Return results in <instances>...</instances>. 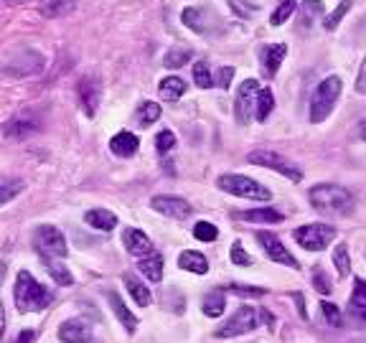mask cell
Here are the masks:
<instances>
[{"label": "cell", "mask_w": 366, "mask_h": 343, "mask_svg": "<svg viewBox=\"0 0 366 343\" xmlns=\"http://www.w3.org/2000/svg\"><path fill=\"white\" fill-rule=\"evenodd\" d=\"M183 18V26H189L191 30H196V33H206V23H204V10L201 8H186L181 13Z\"/></svg>", "instance_id": "obj_30"}, {"label": "cell", "mask_w": 366, "mask_h": 343, "mask_svg": "<svg viewBox=\"0 0 366 343\" xmlns=\"http://www.w3.org/2000/svg\"><path fill=\"white\" fill-rule=\"evenodd\" d=\"M320 313H323V318L331 328H341L343 326V313L336 308L333 303H320Z\"/></svg>", "instance_id": "obj_39"}, {"label": "cell", "mask_w": 366, "mask_h": 343, "mask_svg": "<svg viewBox=\"0 0 366 343\" xmlns=\"http://www.w3.org/2000/svg\"><path fill=\"white\" fill-rule=\"evenodd\" d=\"M59 338L64 343H87L92 338V323L89 320L71 318L59 328Z\"/></svg>", "instance_id": "obj_13"}, {"label": "cell", "mask_w": 366, "mask_h": 343, "mask_svg": "<svg viewBox=\"0 0 366 343\" xmlns=\"http://www.w3.org/2000/svg\"><path fill=\"white\" fill-rule=\"evenodd\" d=\"M313 288L318 290L320 295H328V292L333 290V285L328 280V274L323 272V267H313Z\"/></svg>", "instance_id": "obj_40"}, {"label": "cell", "mask_w": 366, "mask_h": 343, "mask_svg": "<svg viewBox=\"0 0 366 343\" xmlns=\"http://www.w3.org/2000/svg\"><path fill=\"white\" fill-rule=\"evenodd\" d=\"M358 132H361V140H364V143H366V122H364V125H361V127H358Z\"/></svg>", "instance_id": "obj_52"}, {"label": "cell", "mask_w": 366, "mask_h": 343, "mask_svg": "<svg viewBox=\"0 0 366 343\" xmlns=\"http://www.w3.org/2000/svg\"><path fill=\"white\" fill-rule=\"evenodd\" d=\"M349 305H354V308H366V280H361V277H356V282H354V292H351Z\"/></svg>", "instance_id": "obj_41"}, {"label": "cell", "mask_w": 366, "mask_h": 343, "mask_svg": "<svg viewBox=\"0 0 366 343\" xmlns=\"http://www.w3.org/2000/svg\"><path fill=\"white\" fill-rule=\"evenodd\" d=\"M21 191H23V183L18 178H0V204L13 201Z\"/></svg>", "instance_id": "obj_34"}, {"label": "cell", "mask_w": 366, "mask_h": 343, "mask_svg": "<svg viewBox=\"0 0 366 343\" xmlns=\"http://www.w3.org/2000/svg\"><path fill=\"white\" fill-rule=\"evenodd\" d=\"M259 56H262V71H265L267 79H272L274 74H277V69H280V64L285 61V56H288V46L285 44H267L262 51H259Z\"/></svg>", "instance_id": "obj_14"}, {"label": "cell", "mask_w": 366, "mask_h": 343, "mask_svg": "<svg viewBox=\"0 0 366 343\" xmlns=\"http://www.w3.org/2000/svg\"><path fill=\"white\" fill-rule=\"evenodd\" d=\"M349 10H351V0H341V3H338V6H336L331 13H328V18H323V28L336 30V28H338V23L346 18V13H349Z\"/></svg>", "instance_id": "obj_31"}, {"label": "cell", "mask_w": 366, "mask_h": 343, "mask_svg": "<svg viewBox=\"0 0 366 343\" xmlns=\"http://www.w3.org/2000/svg\"><path fill=\"white\" fill-rule=\"evenodd\" d=\"M351 343H366V335H361V338H354Z\"/></svg>", "instance_id": "obj_53"}, {"label": "cell", "mask_w": 366, "mask_h": 343, "mask_svg": "<svg viewBox=\"0 0 366 343\" xmlns=\"http://www.w3.org/2000/svg\"><path fill=\"white\" fill-rule=\"evenodd\" d=\"M236 219L242 221H250V224H277L282 221V213L272 206H262V209H252V211H242V213H234Z\"/></svg>", "instance_id": "obj_18"}, {"label": "cell", "mask_w": 366, "mask_h": 343, "mask_svg": "<svg viewBox=\"0 0 366 343\" xmlns=\"http://www.w3.org/2000/svg\"><path fill=\"white\" fill-rule=\"evenodd\" d=\"M178 267H181V270H189V272H193V274H206L209 272V259H206L201 252L186 249V252H181V257H178Z\"/></svg>", "instance_id": "obj_21"}, {"label": "cell", "mask_w": 366, "mask_h": 343, "mask_svg": "<svg viewBox=\"0 0 366 343\" xmlns=\"http://www.w3.org/2000/svg\"><path fill=\"white\" fill-rule=\"evenodd\" d=\"M84 221L92 229H99V231H112L117 227V216L112 211H107V209H92V211L84 213Z\"/></svg>", "instance_id": "obj_20"}, {"label": "cell", "mask_w": 366, "mask_h": 343, "mask_svg": "<svg viewBox=\"0 0 366 343\" xmlns=\"http://www.w3.org/2000/svg\"><path fill=\"white\" fill-rule=\"evenodd\" d=\"M193 82H196L198 89H209V87H214V74H211V69H209L206 61H196V64H193Z\"/></svg>", "instance_id": "obj_33"}, {"label": "cell", "mask_w": 366, "mask_h": 343, "mask_svg": "<svg viewBox=\"0 0 366 343\" xmlns=\"http://www.w3.org/2000/svg\"><path fill=\"white\" fill-rule=\"evenodd\" d=\"M229 6L234 8V13L239 15V18H250V15L257 10V6H250V3H242V0H229Z\"/></svg>", "instance_id": "obj_46"}, {"label": "cell", "mask_w": 366, "mask_h": 343, "mask_svg": "<svg viewBox=\"0 0 366 343\" xmlns=\"http://www.w3.org/2000/svg\"><path fill=\"white\" fill-rule=\"evenodd\" d=\"M204 313L209 318H219L224 308H227V295H224V290H211L209 295L204 297V303H201Z\"/></svg>", "instance_id": "obj_27"}, {"label": "cell", "mask_w": 366, "mask_h": 343, "mask_svg": "<svg viewBox=\"0 0 366 343\" xmlns=\"http://www.w3.org/2000/svg\"><path fill=\"white\" fill-rule=\"evenodd\" d=\"M79 0H44L41 6H38V13L44 15V18H61V15H67L69 10H74V6Z\"/></svg>", "instance_id": "obj_25"}, {"label": "cell", "mask_w": 366, "mask_h": 343, "mask_svg": "<svg viewBox=\"0 0 366 343\" xmlns=\"http://www.w3.org/2000/svg\"><path fill=\"white\" fill-rule=\"evenodd\" d=\"M293 300L297 305V313H300V318H308V310H305V297L303 292H293Z\"/></svg>", "instance_id": "obj_49"}, {"label": "cell", "mask_w": 366, "mask_h": 343, "mask_svg": "<svg viewBox=\"0 0 366 343\" xmlns=\"http://www.w3.org/2000/svg\"><path fill=\"white\" fill-rule=\"evenodd\" d=\"M346 318H349L354 326L366 328V308H354V305H349V310H346Z\"/></svg>", "instance_id": "obj_45"}, {"label": "cell", "mask_w": 366, "mask_h": 343, "mask_svg": "<svg viewBox=\"0 0 366 343\" xmlns=\"http://www.w3.org/2000/svg\"><path fill=\"white\" fill-rule=\"evenodd\" d=\"M272 107H274V94L272 89H262L257 97V109H254V114H257L259 122H265L270 114H272Z\"/></svg>", "instance_id": "obj_32"}, {"label": "cell", "mask_w": 366, "mask_h": 343, "mask_svg": "<svg viewBox=\"0 0 366 343\" xmlns=\"http://www.w3.org/2000/svg\"><path fill=\"white\" fill-rule=\"evenodd\" d=\"M341 89H343V82L341 76H326L323 82L315 87V91H313V99H311V122H323L328 117V114L333 112L336 102H338V97H341Z\"/></svg>", "instance_id": "obj_3"}, {"label": "cell", "mask_w": 366, "mask_h": 343, "mask_svg": "<svg viewBox=\"0 0 366 343\" xmlns=\"http://www.w3.org/2000/svg\"><path fill=\"white\" fill-rule=\"evenodd\" d=\"M122 242H125V249L130 252V254H135V257H148L152 252V244L150 239H148V234H143L140 229H125L122 231Z\"/></svg>", "instance_id": "obj_16"}, {"label": "cell", "mask_w": 366, "mask_h": 343, "mask_svg": "<svg viewBox=\"0 0 366 343\" xmlns=\"http://www.w3.org/2000/svg\"><path fill=\"white\" fill-rule=\"evenodd\" d=\"M160 117V105L158 102H143L140 105V109H137L135 114V122L140 125V127H150L152 122Z\"/></svg>", "instance_id": "obj_29"}, {"label": "cell", "mask_w": 366, "mask_h": 343, "mask_svg": "<svg viewBox=\"0 0 366 343\" xmlns=\"http://www.w3.org/2000/svg\"><path fill=\"white\" fill-rule=\"evenodd\" d=\"M326 13V6H323V0H303L300 3V21H297V28H311L313 23H315V18H320V15Z\"/></svg>", "instance_id": "obj_19"}, {"label": "cell", "mask_w": 366, "mask_h": 343, "mask_svg": "<svg viewBox=\"0 0 366 343\" xmlns=\"http://www.w3.org/2000/svg\"><path fill=\"white\" fill-rule=\"evenodd\" d=\"M221 191H227L232 196H239V198H247V201H270L272 193L270 188H265L259 181L254 178H247V175H234V173H227L221 175L219 181H216Z\"/></svg>", "instance_id": "obj_4"}, {"label": "cell", "mask_w": 366, "mask_h": 343, "mask_svg": "<svg viewBox=\"0 0 366 343\" xmlns=\"http://www.w3.org/2000/svg\"><path fill=\"white\" fill-rule=\"evenodd\" d=\"M125 285H128L130 290V295H132V300H135L140 308H148V305L152 303V295H150V290L145 288L143 282L137 280L135 274H125Z\"/></svg>", "instance_id": "obj_26"}, {"label": "cell", "mask_w": 366, "mask_h": 343, "mask_svg": "<svg viewBox=\"0 0 366 343\" xmlns=\"http://www.w3.org/2000/svg\"><path fill=\"white\" fill-rule=\"evenodd\" d=\"M44 265H46V270H49V274H51V277L59 282V285H64V288H71V285H74V277H71V272H69V270L61 265V262H56L53 257H44Z\"/></svg>", "instance_id": "obj_28"}, {"label": "cell", "mask_w": 366, "mask_h": 343, "mask_svg": "<svg viewBox=\"0 0 366 343\" xmlns=\"http://www.w3.org/2000/svg\"><path fill=\"white\" fill-rule=\"evenodd\" d=\"M76 91H79V102H82L87 117H94V114H97L99 97H102V87L97 84V79H94V76L82 79L79 87H76Z\"/></svg>", "instance_id": "obj_12"}, {"label": "cell", "mask_w": 366, "mask_h": 343, "mask_svg": "<svg viewBox=\"0 0 366 343\" xmlns=\"http://www.w3.org/2000/svg\"><path fill=\"white\" fill-rule=\"evenodd\" d=\"M41 125L36 120H28V117H13V120H8L3 125V135L8 140H26V137L36 135Z\"/></svg>", "instance_id": "obj_15"}, {"label": "cell", "mask_w": 366, "mask_h": 343, "mask_svg": "<svg viewBox=\"0 0 366 343\" xmlns=\"http://www.w3.org/2000/svg\"><path fill=\"white\" fill-rule=\"evenodd\" d=\"M293 239H295L303 249L308 252H320L326 249L328 244L336 239V229L331 224H305V227H297L293 231Z\"/></svg>", "instance_id": "obj_6"}, {"label": "cell", "mask_w": 366, "mask_h": 343, "mask_svg": "<svg viewBox=\"0 0 366 343\" xmlns=\"http://www.w3.org/2000/svg\"><path fill=\"white\" fill-rule=\"evenodd\" d=\"M295 8H297V0H282L280 6L272 10V15H270V23H272V26H282L290 15L295 13Z\"/></svg>", "instance_id": "obj_35"}, {"label": "cell", "mask_w": 366, "mask_h": 343, "mask_svg": "<svg viewBox=\"0 0 366 343\" xmlns=\"http://www.w3.org/2000/svg\"><path fill=\"white\" fill-rule=\"evenodd\" d=\"M31 341H33V331H21V333L15 335L13 343H31Z\"/></svg>", "instance_id": "obj_50"}, {"label": "cell", "mask_w": 366, "mask_h": 343, "mask_svg": "<svg viewBox=\"0 0 366 343\" xmlns=\"http://www.w3.org/2000/svg\"><path fill=\"white\" fill-rule=\"evenodd\" d=\"M257 242L262 244L265 254L272 259V262L285 265V267H293V270H300V262H297V259L293 257L288 249H285V244H282L274 234H270V231H257Z\"/></svg>", "instance_id": "obj_10"}, {"label": "cell", "mask_w": 366, "mask_h": 343, "mask_svg": "<svg viewBox=\"0 0 366 343\" xmlns=\"http://www.w3.org/2000/svg\"><path fill=\"white\" fill-rule=\"evenodd\" d=\"M333 265L341 277H346V274L351 272V254H349V247H346V244H338L333 249Z\"/></svg>", "instance_id": "obj_36"}, {"label": "cell", "mask_w": 366, "mask_h": 343, "mask_svg": "<svg viewBox=\"0 0 366 343\" xmlns=\"http://www.w3.org/2000/svg\"><path fill=\"white\" fill-rule=\"evenodd\" d=\"M189 59H191V49H171V51L166 53L163 64H166L168 69H178V67H183Z\"/></svg>", "instance_id": "obj_38"}, {"label": "cell", "mask_w": 366, "mask_h": 343, "mask_svg": "<svg viewBox=\"0 0 366 343\" xmlns=\"http://www.w3.org/2000/svg\"><path fill=\"white\" fill-rule=\"evenodd\" d=\"M247 163L270 168V170H274V173L290 178L293 183H297L300 178H303V170H300L295 163H290L288 158H282V155H277V152H272V150H252L250 155H247Z\"/></svg>", "instance_id": "obj_7"}, {"label": "cell", "mask_w": 366, "mask_h": 343, "mask_svg": "<svg viewBox=\"0 0 366 343\" xmlns=\"http://www.w3.org/2000/svg\"><path fill=\"white\" fill-rule=\"evenodd\" d=\"M257 310L250 308V305H242L239 310L232 315V318L224 323L221 328H216V338H234V335L252 333L257 328Z\"/></svg>", "instance_id": "obj_8"}, {"label": "cell", "mask_w": 366, "mask_h": 343, "mask_svg": "<svg viewBox=\"0 0 366 343\" xmlns=\"http://www.w3.org/2000/svg\"><path fill=\"white\" fill-rule=\"evenodd\" d=\"M193 236H196L198 242H216L219 229L214 227L211 221H198L196 227H193Z\"/></svg>", "instance_id": "obj_37"}, {"label": "cell", "mask_w": 366, "mask_h": 343, "mask_svg": "<svg viewBox=\"0 0 366 343\" xmlns=\"http://www.w3.org/2000/svg\"><path fill=\"white\" fill-rule=\"evenodd\" d=\"M232 292L244 295V297H262L265 295V290L262 288H247V285H232Z\"/></svg>", "instance_id": "obj_47"}, {"label": "cell", "mask_w": 366, "mask_h": 343, "mask_svg": "<svg viewBox=\"0 0 366 343\" xmlns=\"http://www.w3.org/2000/svg\"><path fill=\"white\" fill-rule=\"evenodd\" d=\"M158 91L166 102H178L183 97V91H186V82H183L181 76H166L158 84Z\"/></svg>", "instance_id": "obj_24"}, {"label": "cell", "mask_w": 366, "mask_h": 343, "mask_svg": "<svg viewBox=\"0 0 366 343\" xmlns=\"http://www.w3.org/2000/svg\"><path fill=\"white\" fill-rule=\"evenodd\" d=\"M311 204L315 211L326 213V216H349L354 211V193L349 188H343V186H336V183H318V186H313L311 193Z\"/></svg>", "instance_id": "obj_1"}, {"label": "cell", "mask_w": 366, "mask_h": 343, "mask_svg": "<svg viewBox=\"0 0 366 343\" xmlns=\"http://www.w3.org/2000/svg\"><path fill=\"white\" fill-rule=\"evenodd\" d=\"M232 76H234V69L232 67H221L214 76V84L221 87V89H229V84H232Z\"/></svg>", "instance_id": "obj_44"}, {"label": "cell", "mask_w": 366, "mask_h": 343, "mask_svg": "<svg viewBox=\"0 0 366 343\" xmlns=\"http://www.w3.org/2000/svg\"><path fill=\"white\" fill-rule=\"evenodd\" d=\"M33 244H36V249L41 257H53V259H61L67 257V239L61 234V229L51 227V224H41L36 227L33 231Z\"/></svg>", "instance_id": "obj_5"}, {"label": "cell", "mask_w": 366, "mask_h": 343, "mask_svg": "<svg viewBox=\"0 0 366 343\" xmlns=\"http://www.w3.org/2000/svg\"><path fill=\"white\" fill-rule=\"evenodd\" d=\"M173 145H175V135L171 130H160L158 135H155V148H158V152H168Z\"/></svg>", "instance_id": "obj_42"}, {"label": "cell", "mask_w": 366, "mask_h": 343, "mask_svg": "<svg viewBox=\"0 0 366 343\" xmlns=\"http://www.w3.org/2000/svg\"><path fill=\"white\" fill-rule=\"evenodd\" d=\"M232 262L234 265H239V267H250L252 265V257L244 252V247L239 242H234L232 244Z\"/></svg>", "instance_id": "obj_43"}, {"label": "cell", "mask_w": 366, "mask_h": 343, "mask_svg": "<svg viewBox=\"0 0 366 343\" xmlns=\"http://www.w3.org/2000/svg\"><path fill=\"white\" fill-rule=\"evenodd\" d=\"M356 91L358 94H366V59L358 69V76H356Z\"/></svg>", "instance_id": "obj_48"}, {"label": "cell", "mask_w": 366, "mask_h": 343, "mask_svg": "<svg viewBox=\"0 0 366 343\" xmlns=\"http://www.w3.org/2000/svg\"><path fill=\"white\" fill-rule=\"evenodd\" d=\"M15 308L21 313H38V310H46L51 305L53 295L51 290L44 288L41 282L33 280V274L21 270L18 277H15Z\"/></svg>", "instance_id": "obj_2"}, {"label": "cell", "mask_w": 366, "mask_h": 343, "mask_svg": "<svg viewBox=\"0 0 366 343\" xmlns=\"http://www.w3.org/2000/svg\"><path fill=\"white\" fill-rule=\"evenodd\" d=\"M150 206L158 213L168 216V219H189L191 213H193L191 204L181 196H155L150 201Z\"/></svg>", "instance_id": "obj_11"}, {"label": "cell", "mask_w": 366, "mask_h": 343, "mask_svg": "<svg viewBox=\"0 0 366 343\" xmlns=\"http://www.w3.org/2000/svg\"><path fill=\"white\" fill-rule=\"evenodd\" d=\"M137 148H140V140H137L132 132H128V130L117 132V135L110 140V150H112L114 155H120V158H130V155H135Z\"/></svg>", "instance_id": "obj_17"}, {"label": "cell", "mask_w": 366, "mask_h": 343, "mask_svg": "<svg viewBox=\"0 0 366 343\" xmlns=\"http://www.w3.org/2000/svg\"><path fill=\"white\" fill-rule=\"evenodd\" d=\"M107 300H110V308H112V310H114L117 320H120L122 326L128 328L130 333H135V331H137V318H135V315H132V313L128 310V305L122 303V297L117 295V292H110V295H107Z\"/></svg>", "instance_id": "obj_22"}, {"label": "cell", "mask_w": 366, "mask_h": 343, "mask_svg": "<svg viewBox=\"0 0 366 343\" xmlns=\"http://www.w3.org/2000/svg\"><path fill=\"white\" fill-rule=\"evenodd\" d=\"M259 84L257 79H244V84L239 87L236 91V99H234V114H236V122L239 125H247L252 117V112L257 109V97H259Z\"/></svg>", "instance_id": "obj_9"}, {"label": "cell", "mask_w": 366, "mask_h": 343, "mask_svg": "<svg viewBox=\"0 0 366 343\" xmlns=\"http://www.w3.org/2000/svg\"><path fill=\"white\" fill-rule=\"evenodd\" d=\"M6 333V308H3V300H0V338Z\"/></svg>", "instance_id": "obj_51"}, {"label": "cell", "mask_w": 366, "mask_h": 343, "mask_svg": "<svg viewBox=\"0 0 366 343\" xmlns=\"http://www.w3.org/2000/svg\"><path fill=\"white\" fill-rule=\"evenodd\" d=\"M137 267H140L143 277H148L150 282L163 280V257H160V254H155V252H150L148 257H140Z\"/></svg>", "instance_id": "obj_23"}]
</instances>
